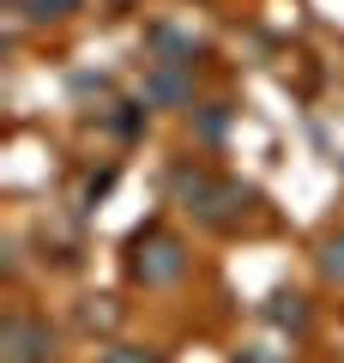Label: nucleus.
Here are the masks:
<instances>
[{"mask_svg": "<svg viewBox=\"0 0 344 363\" xmlns=\"http://www.w3.org/2000/svg\"><path fill=\"white\" fill-rule=\"evenodd\" d=\"M30 6H37V18H61V13H73L79 0H30Z\"/></svg>", "mask_w": 344, "mask_h": 363, "instance_id": "6", "label": "nucleus"}, {"mask_svg": "<svg viewBox=\"0 0 344 363\" xmlns=\"http://www.w3.org/2000/svg\"><path fill=\"white\" fill-rule=\"evenodd\" d=\"M176 200H188V212H200V218H212V224L236 218V212L248 206L242 188H229V182H212L205 169H176Z\"/></svg>", "mask_w": 344, "mask_h": 363, "instance_id": "1", "label": "nucleus"}, {"mask_svg": "<svg viewBox=\"0 0 344 363\" xmlns=\"http://www.w3.org/2000/svg\"><path fill=\"white\" fill-rule=\"evenodd\" d=\"M103 363H157V357H145V351H133V345H121V351H109Z\"/></svg>", "mask_w": 344, "mask_h": 363, "instance_id": "7", "label": "nucleus"}, {"mask_svg": "<svg viewBox=\"0 0 344 363\" xmlns=\"http://www.w3.org/2000/svg\"><path fill=\"white\" fill-rule=\"evenodd\" d=\"M320 267H326V279H338V285H344V236H332V242L320 248Z\"/></svg>", "mask_w": 344, "mask_h": 363, "instance_id": "5", "label": "nucleus"}, {"mask_svg": "<svg viewBox=\"0 0 344 363\" xmlns=\"http://www.w3.org/2000/svg\"><path fill=\"white\" fill-rule=\"evenodd\" d=\"M42 351H49V333H42V327H30V321L6 327V357H13V363H37Z\"/></svg>", "mask_w": 344, "mask_h": 363, "instance_id": "3", "label": "nucleus"}, {"mask_svg": "<svg viewBox=\"0 0 344 363\" xmlns=\"http://www.w3.org/2000/svg\"><path fill=\"white\" fill-rule=\"evenodd\" d=\"M181 267H188V255H181L176 236H151V242H139V260H133V272H139L145 285H169V279H181Z\"/></svg>", "mask_w": 344, "mask_h": 363, "instance_id": "2", "label": "nucleus"}, {"mask_svg": "<svg viewBox=\"0 0 344 363\" xmlns=\"http://www.w3.org/2000/svg\"><path fill=\"white\" fill-rule=\"evenodd\" d=\"M151 97H157V104H176V97H188V79H176V73H157V79H151Z\"/></svg>", "mask_w": 344, "mask_h": 363, "instance_id": "4", "label": "nucleus"}]
</instances>
